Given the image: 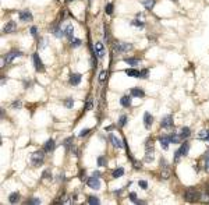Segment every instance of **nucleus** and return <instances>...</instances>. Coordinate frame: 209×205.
I'll return each instance as SVG.
<instances>
[{"instance_id": "obj_52", "label": "nucleus", "mask_w": 209, "mask_h": 205, "mask_svg": "<svg viewBox=\"0 0 209 205\" xmlns=\"http://www.w3.org/2000/svg\"><path fill=\"white\" fill-rule=\"evenodd\" d=\"M92 174H94L95 177H99V176H100V173H99V172H94V173H92Z\"/></svg>"}, {"instance_id": "obj_47", "label": "nucleus", "mask_w": 209, "mask_h": 205, "mask_svg": "<svg viewBox=\"0 0 209 205\" xmlns=\"http://www.w3.org/2000/svg\"><path fill=\"white\" fill-rule=\"evenodd\" d=\"M36 34H38V28H36V27H31V35H32V37H36Z\"/></svg>"}, {"instance_id": "obj_50", "label": "nucleus", "mask_w": 209, "mask_h": 205, "mask_svg": "<svg viewBox=\"0 0 209 205\" xmlns=\"http://www.w3.org/2000/svg\"><path fill=\"white\" fill-rule=\"evenodd\" d=\"M45 45H46V39H41V45H39V48H45Z\"/></svg>"}, {"instance_id": "obj_17", "label": "nucleus", "mask_w": 209, "mask_h": 205, "mask_svg": "<svg viewBox=\"0 0 209 205\" xmlns=\"http://www.w3.org/2000/svg\"><path fill=\"white\" fill-rule=\"evenodd\" d=\"M81 82V74L78 73H74L70 76V84L71 85H78Z\"/></svg>"}, {"instance_id": "obj_38", "label": "nucleus", "mask_w": 209, "mask_h": 205, "mask_svg": "<svg viewBox=\"0 0 209 205\" xmlns=\"http://www.w3.org/2000/svg\"><path fill=\"white\" fill-rule=\"evenodd\" d=\"M125 123H127V116H121V117H120V120H119L120 127H124Z\"/></svg>"}, {"instance_id": "obj_3", "label": "nucleus", "mask_w": 209, "mask_h": 205, "mask_svg": "<svg viewBox=\"0 0 209 205\" xmlns=\"http://www.w3.org/2000/svg\"><path fill=\"white\" fill-rule=\"evenodd\" d=\"M43 159H45V151H35L31 155V163H32L33 166L42 165V163H43Z\"/></svg>"}, {"instance_id": "obj_55", "label": "nucleus", "mask_w": 209, "mask_h": 205, "mask_svg": "<svg viewBox=\"0 0 209 205\" xmlns=\"http://www.w3.org/2000/svg\"><path fill=\"white\" fill-rule=\"evenodd\" d=\"M208 154H209V149H208Z\"/></svg>"}, {"instance_id": "obj_26", "label": "nucleus", "mask_w": 209, "mask_h": 205, "mask_svg": "<svg viewBox=\"0 0 209 205\" xmlns=\"http://www.w3.org/2000/svg\"><path fill=\"white\" fill-rule=\"evenodd\" d=\"M52 32L54 34V37H57V38L66 37V35H64V31H61L60 27H53V28H52Z\"/></svg>"}, {"instance_id": "obj_9", "label": "nucleus", "mask_w": 209, "mask_h": 205, "mask_svg": "<svg viewBox=\"0 0 209 205\" xmlns=\"http://www.w3.org/2000/svg\"><path fill=\"white\" fill-rule=\"evenodd\" d=\"M18 17H20V20L24 21V23H27V21H32V20H33L32 13H31L29 10H22V11H20Z\"/></svg>"}, {"instance_id": "obj_32", "label": "nucleus", "mask_w": 209, "mask_h": 205, "mask_svg": "<svg viewBox=\"0 0 209 205\" xmlns=\"http://www.w3.org/2000/svg\"><path fill=\"white\" fill-rule=\"evenodd\" d=\"M128 198H130L134 204H142V201H139V199L137 198V194L135 193H130V194H128Z\"/></svg>"}, {"instance_id": "obj_2", "label": "nucleus", "mask_w": 209, "mask_h": 205, "mask_svg": "<svg viewBox=\"0 0 209 205\" xmlns=\"http://www.w3.org/2000/svg\"><path fill=\"white\" fill-rule=\"evenodd\" d=\"M184 198L188 202H197L201 199V194H199V191L195 190V188H188V190L185 191V194H184Z\"/></svg>"}, {"instance_id": "obj_27", "label": "nucleus", "mask_w": 209, "mask_h": 205, "mask_svg": "<svg viewBox=\"0 0 209 205\" xmlns=\"http://www.w3.org/2000/svg\"><path fill=\"white\" fill-rule=\"evenodd\" d=\"M124 63H127L128 66H137L139 63L138 59H135V57H125L124 59Z\"/></svg>"}, {"instance_id": "obj_30", "label": "nucleus", "mask_w": 209, "mask_h": 205, "mask_svg": "<svg viewBox=\"0 0 209 205\" xmlns=\"http://www.w3.org/2000/svg\"><path fill=\"white\" fill-rule=\"evenodd\" d=\"M72 141H74V137H68L66 141H64V148L66 149H70V151H72Z\"/></svg>"}, {"instance_id": "obj_5", "label": "nucleus", "mask_w": 209, "mask_h": 205, "mask_svg": "<svg viewBox=\"0 0 209 205\" xmlns=\"http://www.w3.org/2000/svg\"><path fill=\"white\" fill-rule=\"evenodd\" d=\"M133 49V45L131 43H124V42H119L114 45V50L117 52V53H125V52L131 50Z\"/></svg>"}, {"instance_id": "obj_44", "label": "nucleus", "mask_w": 209, "mask_h": 205, "mask_svg": "<svg viewBox=\"0 0 209 205\" xmlns=\"http://www.w3.org/2000/svg\"><path fill=\"white\" fill-rule=\"evenodd\" d=\"M42 177H43V179H52V173H50V170H45Z\"/></svg>"}, {"instance_id": "obj_43", "label": "nucleus", "mask_w": 209, "mask_h": 205, "mask_svg": "<svg viewBox=\"0 0 209 205\" xmlns=\"http://www.w3.org/2000/svg\"><path fill=\"white\" fill-rule=\"evenodd\" d=\"M106 77H107V73H106V71H102V73H100V76H99V81L103 82L106 80Z\"/></svg>"}, {"instance_id": "obj_15", "label": "nucleus", "mask_w": 209, "mask_h": 205, "mask_svg": "<svg viewBox=\"0 0 209 205\" xmlns=\"http://www.w3.org/2000/svg\"><path fill=\"white\" fill-rule=\"evenodd\" d=\"M130 94L133 98H144L145 96L144 89H141V88H133V89L130 91Z\"/></svg>"}, {"instance_id": "obj_46", "label": "nucleus", "mask_w": 209, "mask_h": 205, "mask_svg": "<svg viewBox=\"0 0 209 205\" xmlns=\"http://www.w3.org/2000/svg\"><path fill=\"white\" fill-rule=\"evenodd\" d=\"M89 131H91V130H89V129H84L80 133V137H85L86 134H89Z\"/></svg>"}, {"instance_id": "obj_22", "label": "nucleus", "mask_w": 209, "mask_h": 205, "mask_svg": "<svg viewBox=\"0 0 209 205\" xmlns=\"http://www.w3.org/2000/svg\"><path fill=\"white\" fill-rule=\"evenodd\" d=\"M141 3L144 4V7L146 10H152L153 6H155V3H156V0H141Z\"/></svg>"}, {"instance_id": "obj_8", "label": "nucleus", "mask_w": 209, "mask_h": 205, "mask_svg": "<svg viewBox=\"0 0 209 205\" xmlns=\"http://www.w3.org/2000/svg\"><path fill=\"white\" fill-rule=\"evenodd\" d=\"M160 168H162V177L163 179H169L170 177V168L169 165H167L166 159H160Z\"/></svg>"}, {"instance_id": "obj_34", "label": "nucleus", "mask_w": 209, "mask_h": 205, "mask_svg": "<svg viewBox=\"0 0 209 205\" xmlns=\"http://www.w3.org/2000/svg\"><path fill=\"white\" fill-rule=\"evenodd\" d=\"M105 11H106V14H113V4L111 3H107L106 4V7H105Z\"/></svg>"}, {"instance_id": "obj_13", "label": "nucleus", "mask_w": 209, "mask_h": 205, "mask_svg": "<svg viewBox=\"0 0 209 205\" xmlns=\"http://www.w3.org/2000/svg\"><path fill=\"white\" fill-rule=\"evenodd\" d=\"M15 29H17V24L14 23V21H8L4 25V28H3V32H4V34H11V32H14Z\"/></svg>"}, {"instance_id": "obj_4", "label": "nucleus", "mask_w": 209, "mask_h": 205, "mask_svg": "<svg viewBox=\"0 0 209 205\" xmlns=\"http://www.w3.org/2000/svg\"><path fill=\"white\" fill-rule=\"evenodd\" d=\"M188 149H189V144L184 142L183 145L180 146V149H177V151L174 152V163H178L181 156H185V155L188 154Z\"/></svg>"}, {"instance_id": "obj_14", "label": "nucleus", "mask_w": 209, "mask_h": 205, "mask_svg": "<svg viewBox=\"0 0 209 205\" xmlns=\"http://www.w3.org/2000/svg\"><path fill=\"white\" fill-rule=\"evenodd\" d=\"M153 124V116L150 115V113H145L144 115V126L145 129H150V126Z\"/></svg>"}, {"instance_id": "obj_53", "label": "nucleus", "mask_w": 209, "mask_h": 205, "mask_svg": "<svg viewBox=\"0 0 209 205\" xmlns=\"http://www.w3.org/2000/svg\"><path fill=\"white\" fill-rule=\"evenodd\" d=\"M67 2H74V0H67Z\"/></svg>"}, {"instance_id": "obj_10", "label": "nucleus", "mask_w": 209, "mask_h": 205, "mask_svg": "<svg viewBox=\"0 0 209 205\" xmlns=\"http://www.w3.org/2000/svg\"><path fill=\"white\" fill-rule=\"evenodd\" d=\"M160 126L163 127V129H172L173 127V116H170V115L164 116L160 121Z\"/></svg>"}, {"instance_id": "obj_31", "label": "nucleus", "mask_w": 209, "mask_h": 205, "mask_svg": "<svg viewBox=\"0 0 209 205\" xmlns=\"http://www.w3.org/2000/svg\"><path fill=\"white\" fill-rule=\"evenodd\" d=\"M125 74H127L128 77H139V71L134 70V68H127V70H125Z\"/></svg>"}, {"instance_id": "obj_49", "label": "nucleus", "mask_w": 209, "mask_h": 205, "mask_svg": "<svg viewBox=\"0 0 209 205\" xmlns=\"http://www.w3.org/2000/svg\"><path fill=\"white\" fill-rule=\"evenodd\" d=\"M20 106H21V102H20V101H17V102H14V103H13L14 109H17V107H20Z\"/></svg>"}, {"instance_id": "obj_29", "label": "nucleus", "mask_w": 209, "mask_h": 205, "mask_svg": "<svg viewBox=\"0 0 209 205\" xmlns=\"http://www.w3.org/2000/svg\"><path fill=\"white\" fill-rule=\"evenodd\" d=\"M123 174H124V169H123V168H117L116 170L113 172V174H111V176H113V179H119V177H121Z\"/></svg>"}, {"instance_id": "obj_16", "label": "nucleus", "mask_w": 209, "mask_h": 205, "mask_svg": "<svg viewBox=\"0 0 209 205\" xmlns=\"http://www.w3.org/2000/svg\"><path fill=\"white\" fill-rule=\"evenodd\" d=\"M95 52H96L98 57H103L105 56V46H103L100 42H96L95 43Z\"/></svg>"}, {"instance_id": "obj_48", "label": "nucleus", "mask_w": 209, "mask_h": 205, "mask_svg": "<svg viewBox=\"0 0 209 205\" xmlns=\"http://www.w3.org/2000/svg\"><path fill=\"white\" fill-rule=\"evenodd\" d=\"M61 202H63V204H70L71 201H70V198H68L67 195H64L63 198H61Z\"/></svg>"}, {"instance_id": "obj_39", "label": "nucleus", "mask_w": 209, "mask_h": 205, "mask_svg": "<svg viewBox=\"0 0 209 205\" xmlns=\"http://www.w3.org/2000/svg\"><path fill=\"white\" fill-rule=\"evenodd\" d=\"M138 185L142 188V190H146V188H148V183L145 181V180H139V181H138Z\"/></svg>"}, {"instance_id": "obj_7", "label": "nucleus", "mask_w": 209, "mask_h": 205, "mask_svg": "<svg viewBox=\"0 0 209 205\" xmlns=\"http://www.w3.org/2000/svg\"><path fill=\"white\" fill-rule=\"evenodd\" d=\"M32 59H33V66H35V70L36 71H45V66H43V63H42V59L39 57V55L38 53H33Z\"/></svg>"}, {"instance_id": "obj_51", "label": "nucleus", "mask_w": 209, "mask_h": 205, "mask_svg": "<svg viewBox=\"0 0 209 205\" xmlns=\"http://www.w3.org/2000/svg\"><path fill=\"white\" fill-rule=\"evenodd\" d=\"M86 109H92V103H91V102H88V103H86Z\"/></svg>"}, {"instance_id": "obj_19", "label": "nucleus", "mask_w": 209, "mask_h": 205, "mask_svg": "<svg viewBox=\"0 0 209 205\" xmlns=\"http://www.w3.org/2000/svg\"><path fill=\"white\" fill-rule=\"evenodd\" d=\"M159 142H160L162 148H163V149H167V148H169V144H170L169 135H162V137H159Z\"/></svg>"}, {"instance_id": "obj_21", "label": "nucleus", "mask_w": 209, "mask_h": 205, "mask_svg": "<svg viewBox=\"0 0 209 205\" xmlns=\"http://www.w3.org/2000/svg\"><path fill=\"white\" fill-rule=\"evenodd\" d=\"M53 149H54V141L50 138V140H47L46 142H45V145H43V151L45 152H52Z\"/></svg>"}, {"instance_id": "obj_36", "label": "nucleus", "mask_w": 209, "mask_h": 205, "mask_svg": "<svg viewBox=\"0 0 209 205\" xmlns=\"http://www.w3.org/2000/svg\"><path fill=\"white\" fill-rule=\"evenodd\" d=\"M203 169H205V172H209V154L203 159Z\"/></svg>"}, {"instance_id": "obj_12", "label": "nucleus", "mask_w": 209, "mask_h": 205, "mask_svg": "<svg viewBox=\"0 0 209 205\" xmlns=\"http://www.w3.org/2000/svg\"><path fill=\"white\" fill-rule=\"evenodd\" d=\"M109 140H110V142H111V145L114 146V148H123V141L120 140V138H117L114 134H110L109 135Z\"/></svg>"}, {"instance_id": "obj_42", "label": "nucleus", "mask_w": 209, "mask_h": 205, "mask_svg": "<svg viewBox=\"0 0 209 205\" xmlns=\"http://www.w3.org/2000/svg\"><path fill=\"white\" fill-rule=\"evenodd\" d=\"M131 24H133V25L139 27V28H144V27H145V24H144V23H141V21H138V20H134Z\"/></svg>"}, {"instance_id": "obj_18", "label": "nucleus", "mask_w": 209, "mask_h": 205, "mask_svg": "<svg viewBox=\"0 0 209 205\" xmlns=\"http://www.w3.org/2000/svg\"><path fill=\"white\" fill-rule=\"evenodd\" d=\"M131 99H133L131 94L130 95H124V96H121V99H120V103H121L124 107H128V106H131Z\"/></svg>"}, {"instance_id": "obj_40", "label": "nucleus", "mask_w": 209, "mask_h": 205, "mask_svg": "<svg viewBox=\"0 0 209 205\" xmlns=\"http://www.w3.org/2000/svg\"><path fill=\"white\" fill-rule=\"evenodd\" d=\"M146 77H148V70H146V68H144V70L139 71V77H138V78H146Z\"/></svg>"}, {"instance_id": "obj_24", "label": "nucleus", "mask_w": 209, "mask_h": 205, "mask_svg": "<svg viewBox=\"0 0 209 205\" xmlns=\"http://www.w3.org/2000/svg\"><path fill=\"white\" fill-rule=\"evenodd\" d=\"M198 138L202 141H206V142H209V130H202V131L198 134Z\"/></svg>"}, {"instance_id": "obj_54", "label": "nucleus", "mask_w": 209, "mask_h": 205, "mask_svg": "<svg viewBox=\"0 0 209 205\" xmlns=\"http://www.w3.org/2000/svg\"><path fill=\"white\" fill-rule=\"evenodd\" d=\"M173 2H177V0H173Z\"/></svg>"}, {"instance_id": "obj_6", "label": "nucleus", "mask_w": 209, "mask_h": 205, "mask_svg": "<svg viewBox=\"0 0 209 205\" xmlns=\"http://www.w3.org/2000/svg\"><path fill=\"white\" fill-rule=\"evenodd\" d=\"M86 185H88L89 188H92V190H99L100 188V181H99V177H89L88 180H86Z\"/></svg>"}, {"instance_id": "obj_33", "label": "nucleus", "mask_w": 209, "mask_h": 205, "mask_svg": "<svg viewBox=\"0 0 209 205\" xmlns=\"http://www.w3.org/2000/svg\"><path fill=\"white\" fill-rule=\"evenodd\" d=\"M99 198H98V197H95V195H91L88 198V204H91V205H98L99 204Z\"/></svg>"}, {"instance_id": "obj_41", "label": "nucleus", "mask_w": 209, "mask_h": 205, "mask_svg": "<svg viewBox=\"0 0 209 205\" xmlns=\"http://www.w3.org/2000/svg\"><path fill=\"white\" fill-rule=\"evenodd\" d=\"M27 204H41V199L39 198H29V199H27Z\"/></svg>"}, {"instance_id": "obj_45", "label": "nucleus", "mask_w": 209, "mask_h": 205, "mask_svg": "<svg viewBox=\"0 0 209 205\" xmlns=\"http://www.w3.org/2000/svg\"><path fill=\"white\" fill-rule=\"evenodd\" d=\"M81 45V41L80 39H71V46H80Z\"/></svg>"}, {"instance_id": "obj_37", "label": "nucleus", "mask_w": 209, "mask_h": 205, "mask_svg": "<svg viewBox=\"0 0 209 205\" xmlns=\"http://www.w3.org/2000/svg\"><path fill=\"white\" fill-rule=\"evenodd\" d=\"M98 165H99V166H106V158L105 156H99V158H98Z\"/></svg>"}, {"instance_id": "obj_35", "label": "nucleus", "mask_w": 209, "mask_h": 205, "mask_svg": "<svg viewBox=\"0 0 209 205\" xmlns=\"http://www.w3.org/2000/svg\"><path fill=\"white\" fill-rule=\"evenodd\" d=\"M72 105H74V101H72L71 98H68V99H66V101H64V106H66L67 109H71Z\"/></svg>"}, {"instance_id": "obj_28", "label": "nucleus", "mask_w": 209, "mask_h": 205, "mask_svg": "<svg viewBox=\"0 0 209 205\" xmlns=\"http://www.w3.org/2000/svg\"><path fill=\"white\" fill-rule=\"evenodd\" d=\"M8 201L11 202V204H15V202L20 201V193H11L10 197H8Z\"/></svg>"}, {"instance_id": "obj_20", "label": "nucleus", "mask_w": 209, "mask_h": 205, "mask_svg": "<svg viewBox=\"0 0 209 205\" xmlns=\"http://www.w3.org/2000/svg\"><path fill=\"white\" fill-rule=\"evenodd\" d=\"M64 35H66V37L68 38L70 41L72 39V35H74V27H72L71 24L66 25V28H64Z\"/></svg>"}, {"instance_id": "obj_11", "label": "nucleus", "mask_w": 209, "mask_h": 205, "mask_svg": "<svg viewBox=\"0 0 209 205\" xmlns=\"http://www.w3.org/2000/svg\"><path fill=\"white\" fill-rule=\"evenodd\" d=\"M18 56H22V52L11 50V52H8V53L4 56V60H6V63H11L14 59H15V57H18Z\"/></svg>"}, {"instance_id": "obj_1", "label": "nucleus", "mask_w": 209, "mask_h": 205, "mask_svg": "<svg viewBox=\"0 0 209 205\" xmlns=\"http://www.w3.org/2000/svg\"><path fill=\"white\" fill-rule=\"evenodd\" d=\"M155 159V149H153V140H146V149H145V162H152Z\"/></svg>"}, {"instance_id": "obj_25", "label": "nucleus", "mask_w": 209, "mask_h": 205, "mask_svg": "<svg viewBox=\"0 0 209 205\" xmlns=\"http://www.w3.org/2000/svg\"><path fill=\"white\" fill-rule=\"evenodd\" d=\"M169 140H170V142H172V144H178V142H181V141H183V138L180 137V134H170L169 135Z\"/></svg>"}, {"instance_id": "obj_23", "label": "nucleus", "mask_w": 209, "mask_h": 205, "mask_svg": "<svg viewBox=\"0 0 209 205\" xmlns=\"http://www.w3.org/2000/svg\"><path fill=\"white\" fill-rule=\"evenodd\" d=\"M178 134H180V137L183 138V140H185V138H188L189 135H191V130H189L188 127H183V129L180 130V133H178Z\"/></svg>"}]
</instances>
